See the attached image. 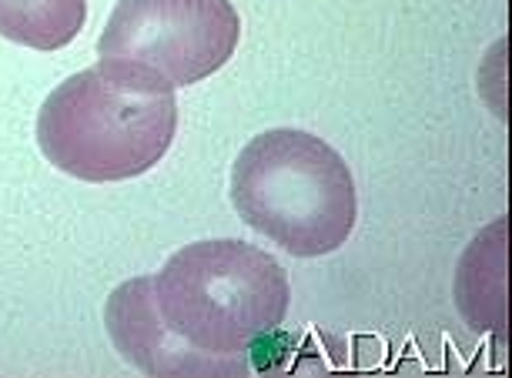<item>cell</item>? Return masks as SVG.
Masks as SVG:
<instances>
[{
    "mask_svg": "<svg viewBox=\"0 0 512 378\" xmlns=\"http://www.w3.org/2000/svg\"><path fill=\"white\" fill-rule=\"evenodd\" d=\"M178 128L175 87L98 61L57 84L37 114V144L57 171L108 184L151 171Z\"/></svg>",
    "mask_w": 512,
    "mask_h": 378,
    "instance_id": "1",
    "label": "cell"
},
{
    "mask_svg": "<svg viewBox=\"0 0 512 378\" xmlns=\"http://www.w3.org/2000/svg\"><path fill=\"white\" fill-rule=\"evenodd\" d=\"M231 205L248 228L295 258L332 255L359 218L342 154L295 128L265 131L241 148L231 168Z\"/></svg>",
    "mask_w": 512,
    "mask_h": 378,
    "instance_id": "2",
    "label": "cell"
},
{
    "mask_svg": "<svg viewBox=\"0 0 512 378\" xmlns=\"http://www.w3.org/2000/svg\"><path fill=\"white\" fill-rule=\"evenodd\" d=\"M154 302L175 335L208 355H255L288 315L292 285L268 251L235 238L195 241L154 275Z\"/></svg>",
    "mask_w": 512,
    "mask_h": 378,
    "instance_id": "3",
    "label": "cell"
},
{
    "mask_svg": "<svg viewBox=\"0 0 512 378\" xmlns=\"http://www.w3.org/2000/svg\"><path fill=\"white\" fill-rule=\"evenodd\" d=\"M241 21L228 0H121L98 37V57L188 87L221 71Z\"/></svg>",
    "mask_w": 512,
    "mask_h": 378,
    "instance_id": "4",
    "label": "cell"
},
{
    "mask_svg": "<svg viewBox=\"0 0 512 378\" xmlns=\"http://www.w3.org/2000/svg\"><path fill=\"white\" fill-rule=\"evenodd\" d=\"M104 325L128 365L158 378H235L255 372L251 355H208L175 335L154 302V275L118 285L104 308Z\"/></svg>",
    "mask_w": 512,
    "mask_h": 378,
    "instance_id": "5",
    "label": "cell"
},
{
    "mask_svg": "<svg viewBox=\"0 0 512 378\" xmlns=\"http://www.w3.org/2000/svg\"><path fill=\"white\" fill-rule=\"evenodd\" d=\"M459 308L472 332L506 328V221H492L472 241L456 278Z\"/></svg>",
    "mask_w": 512,
    "mask_h": 378,
    "instance_id": "6",
    "label": "cell"
},
{
    "mask_svg": "<svg viewBox=\"0 0 512 378\" xmlns=\"http://www.w3.org/2000/svg\"><path fill=\"white\" fill-rule=\"evenodd\" d=\"M84 21L88 0H0V37L31 51H61Z\"/></svg>",
    "mask_w": 512,
    "mask_h": 378,
    "instance_id": "7",
    "label": "cell"
}]
</instances>
